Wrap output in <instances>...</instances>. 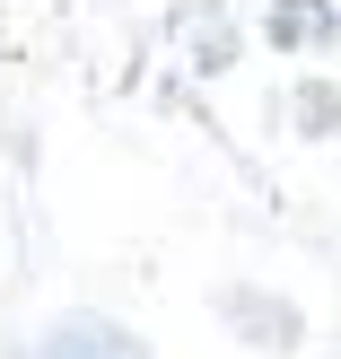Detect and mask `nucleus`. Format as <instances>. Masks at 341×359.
Wrapping results in <instances>:
<instances>
[{
    "instance_id": "obj_1",
    "label": "nucleus",
    "mask_w": 341,
    "mask_h": 359,
    "mask_svg": "<svg viewBox=\"0 0 341 359\" xmlns=\"http://www.w3.org/2000/svg\"><path fill=\"white\" fill-rule=\"evenodd\" d=\"M35 359H149V351L123 325H105V316H70V325H53L44 342H35Z\"/></svg>"
}]
</instances>
